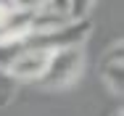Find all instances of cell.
<instances>
[{"mask_svg": "<svg viewBox=\"0 0 124 116\" xmlns=\"http://www.w3.org/2000/svg\"><path fill=\"white\" fill-rule=\"evenodd\" d=\"M98 74H100V79H103V85L114 95L122 98V93H124V42L122 40H116L114 45L100 55Z\"/></svg>", "mask_w": 124, "mask_h": 116, "instance_id": "obj_4", "label": "cell"}, {"mask_svg": "<svg viewBox=\"0 0 124 116\" xmlns=\"http://www.w3.org/2000/svg\"><path fill=\"white\" fill-rule=\"evenodd\" d=\"M87 63V53L85 47H66V50H58L53 53L48 61V69L40 77V82L34 87L40 90H48V93H58V90H66L71 87L77 79L82 77Z\"/></svg>", "mask_w": 124, "mask_h": 116, "instance_id": "obj_2", "label": "cell"}, {"mask_svg": "<svg viewBox=\"0 0 124 116\" xmlns=\"http://www.w3.org/2000/svg\"><path fill=\"white\" fill-rule=\"evenodd\" d=\"M19 82L8 74L5 69H0V108H5V106H11L13 100H16V95H19Z\"/></svg>", "mask_w": 124, "mask_h": 116, "instance_id": "obj_5", "label": "cell"}, {"mask_svg": "<svg viewBox=\"0 0 124 116\" xmlns=\"http://www.w3.org/2000/svg\"><path fill=\"white\" fill-rule=\"evenodd\" d=\"M53 53H40V50H26V53H19L11 63H8V74L19 82V85H37L40 77L48 69V61Z\"/></svg>", "mask_w": 124, "mask_h": 116, "instance_id": "obj_3", "label": "cell"}, {"mask_svg": "<svg viewBox=\"0 0 124 116\" xmlns=\"http://www.w3.org/2000/svg\"><path fill=\"white\" fill-rule=\"evenodd\" d=\"M90 8H93L90 0H42V3H34L29 32H45V29H58V26L85 21L90 16Z\"/></svg>", "mask_w": 124, "mask_h": 116, "instance_id": "obj_1", "label": "cell"}]
</instances>
